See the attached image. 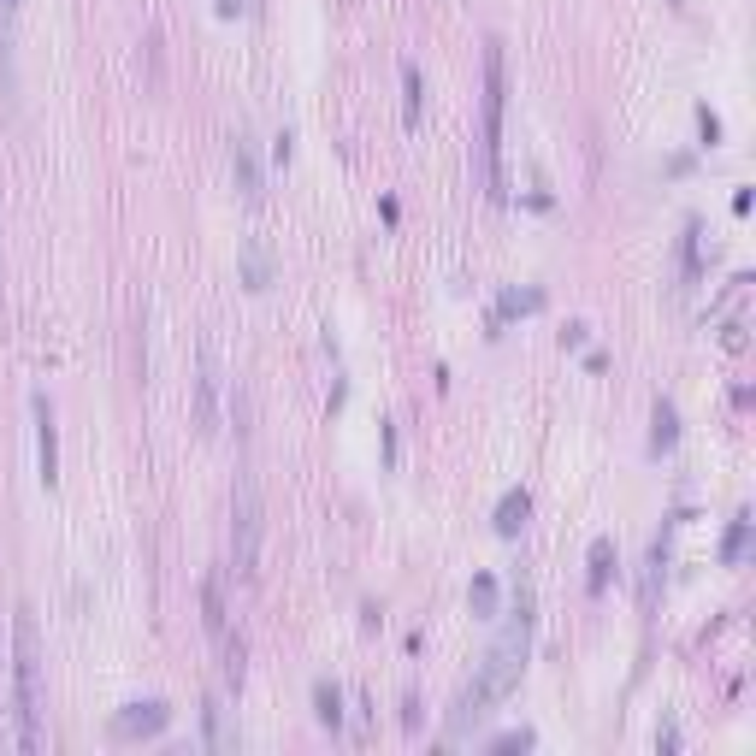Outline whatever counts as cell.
<instances>
[{"label": "cell", "mask_w": 756, "mask_h": 756, "mask_svg": "<svg viewBox=\"0 0 756 756\" xmlns=\"http://www.w3.org/2000/svg\"><path fill=\"white\" fill-rule=\"evenodd\" d=\"M160 727H166V703H136V715H125V721H119V733H160Z\"/></svg>", "instance_id": "7"}, {"label": "cell", "mask_w": 756, "mask_h": 756, "mask_svg": "<svg viewBox=\"0 0 756 756\" xmlns=\"http://www.w3.org/2000/svg\"><path fill=\"white\" fill-rule=\"evenodd\" d=\"M254 556H260V491L254 479H237V573L254 579Z\"/></svg>", "instance_id": "3"}, {"label": "cell", "mask_w": 756, "mask_h": 756, "mask_svg": "<svg viewBox=\"0 0 756 756\" xmlns=\"http://www.w3.org/2000/svg\"><path fill=\"white\" fill-rule=\"evenodd\" d=\"M497 745H503V751H526V745H532V733H503Z\"/></svg>", "instance_id": "16"}, {"label": "cell", "mask_w": 756, "mask_h": 756, "mask_svg": "<svg viewBox=\"0 0 756 756\" xmlns=\"http://www.w3.org/2000/svg\"><path fill=\"white\" fill-rule=\"evenodd\" d=\"M30 414H36V461H42V485L60 479V449H54V408L48 396H30Z\"/></svg>", "instance_id": "4"}, {"label": "cell", "mask_w": 756, "mask_h": 756, "mask_svg": "<svg viewBox=\"0 0 756 756\" xmlns=\"http://www.w3.org/2000/svg\"><path fill=\"white\" fill-rule=\"evenodd\" d=\"M485 166L503 195V42L485 48Z\"/></svg>", "instance_id": "2"}, {"label": "cell", "mask_w": 756, "mask_h": 756, "mask_svg": "<svg viewBox=\"0 0 756 756\" xmlns=\"http://www.w3.org/2000/svg\"><path fill=\"white\" fill-rule=\"evenodd\" d=\"M402 95H408V101H402V107H408V125H420V71H414V65H402Z\"/></svg>", "instance_id": "10"}, {"label": "cell", "mask_w": 756, "mask_h": 756, "mask_svg": "<svg viewBox=\"0 0 756 756\" xmlns=\"http://www.w3.org/2000/svg\"><path fill=\"white\" fill-rule=\"evenodd\" d=\"M195 390H201V408H195L201 432H219V373H213V361H201V378H195Z\"/></svg>", "instance_id": "6"}, {"label": "cell", "mask_w": 756, "mask_h": 756, "mask_svg": "<svg viewBox=\"0 0 756 756\" xmlns=\"http://www.w3.org/2000/svg\"><path fill=\"white\" fill-rule=\"evenodd\" d=\"M207 745H213V751L231 745V733H225V709H219V703H207Z\"/></svg>", "instance_id": "11"}, {"label": "cell", "mask_w": 756, "mask_h": 756, "mask_svg": "<svg viewBox=\"0 0 756 756\" xmlns=\"http://www.w3.org/2000/svg\"><path fill=\"white\" fill-rule=\"evenodd\" d=\"M473 603H479V615H491V603H497V585H491V579H473Z\"/></svg>", "instance_id": "15"}, {"label": "cell", "mask_w": 756, "mask_h": 756, "mask_svg": "<svg viewBox=\"0 0 756 756\" xmlns=\"http://www.w3.org/2000/svg\"><path fill=\"white\" fill-rule=\"evenodd\" d=\"M12 697H18V751L42 745V674H36V621L18 609L12 621Z\"/></svg>", "instance_id": "1"}, {"label": "cell", "mask_w": 756, "mask_h": 756, "mask_svg": "<svg viewBox=\"0 0 756 756\" xmlns=\"http://www.w3.org/2000/svg\"><path fill=\"white\" fill-rule=\"evenodd\" d=\"M520 520H526V491H508L503 508H497V532L514 538V532H520Z\"/></svg>", "instance_id": "8"}, {"label": "cell", "mask_w": 756, "mask_h": 756, "mask_svg": "<svg viewBox=\"0 0 756 756\" xmlns=\"http://www.w3.org/2000/svg\"><path fill=\"white\" fill-rule=\"evenodd\" d=\"M231 172H237V189H243L249 201H260V166H254V142L249 136L231 142Z\"/></svg>", "instance_id": "5"}, {"label": "cell", "mask_w": 756, "mask_h": 756, "mask_svg": "<svg viewBox=\"0 0 756 756\" xmlns=\"http://www.w3.org/2000/svg\"><path fill=\"white\" fill-rule=\"evenodd\" d=\"M668 443H674V408L656 402V449H668Z\"/></svg>", "instance_id": "14"}, {"label": "cell", "mask_w": 756, "mask_h": 756, "mask_svg": "<svg viewBox=\"0 0 756 756\" xmlns=\"http://www.w3.org/2000/svg\"><path fill=\"white\" fill-rule=\"evenodd\" d=\"M603 579H609V538L591 544V591H603Z\"/></svg>", "instance_id": "13"}, {"label": "cell", "mask_w": 756, "mask_h": 756, "mask_svg": "<svg viewBox=\"0 0 756 756\" xmlns=\"http://www.w3.org/2000/svg\"><path fill=\"white\" fill-rule=\"evenodd\" d=\"M207 627L225 632V591H219V579H207Z\"/></svg>", "instance_id": "12"}, {"label": "cell", "mask_w": 756, "mask_h": 756, "mask_svg": "<svg viewBox=\"0 0 756 756\" xmlns=\"http://www.w3.org/2000/svg\"><path fill=\"white\" fill-rule=\"evenodd\" d=\"M314 703H319V727H343V697H337V686H319L314 692Z\"/></svg>", "instance_id": "9"}]
</instances>
